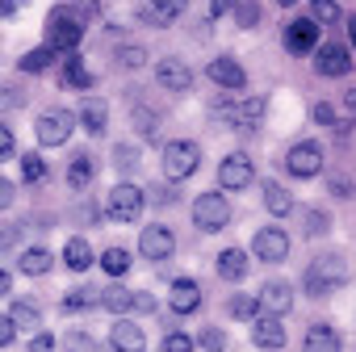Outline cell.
<instances>
[{
  "instance_id": "33",
  "label": "cell",
  "mask_w": 356,
  "mask_h": 352,
  "mask_svg": "<svg viewBox=\"0 0 356 352\" xmlns=\"http://www.w3.org/2000/svg\"><path fill=\"white\" fill-rule=\"evenodd\" d=\"M59 13L84 26V22H92V17H97V0H67V5H59Z\"/></svg>"
},
{
  "instance_id": "27",
  "label": "cell",
  "mask_w": 356,
  "mask_h": 352,
  "mask_svg": "<svg viewBox=\"0 0 356 352\" xmlns=\"http://www.w3.org/2000/svg\"><path fill=\"white\" fill-rule=\"evenodd\" d=\"M264 210H273V214H289V210H293V193L281 189L277 181H268V185H264Z\"/></svg>"
},
{
  "instance_id": "41",
  "label": "cell",
  "mask_w": 356,
  "mask_h": 352,
  "mask_svg": "<svg viewBox=\"0 0 356 352\" xmlns=\"http://www.w3.org/2000/svg\"><path fill=\"white\" fill-rule=\"evenodd\" d=\"M63 344H67V352H97V339L88 331H72V335H63Z\"/></svg>"
},
{
  "instance_id": "5",
  "label": "cell",
  "mask_w": 356,
  "mask_h": 352,
  "mask_svg": "<svg viewBox=\"0 0 356 352\" xmlns=\"http://www.w3.org/2000/svg\"><path fill=\"white\" fill-rule=\"evenodd\" d=\"M72 130H76V113H67V109H51V113H42L38 126H34V134H38L42 147H63V143L72 138Z\"/></svg>"
},
{
  "instance_id": "48",
  "label": "cell",
  "mask_w": 356,
  "mask_h": 352,
  "mask_svg": "<svg viewBox=\"0 0 356 352\" xmlns=\"http://www.w3.org/2000/svg\"><path fill=\"white\" fill-rule=\"evenodd\" d=\"M13 147H17V143H13V130H9V126H0V159H9Z\"/></svg>"
},
{
  "instance_id": "36",
  "label": "cell",
  "mask_w": 356,
  "mask_h": 352,
  "mask_svg": "<svg viewBox=\"0 0 356 352\" xmlns=\"http://www.w3.org/2000/svg\"><path fill=\"white\" fill-rule=\"evenodd\" d=\"M231 13H235L239 30H252V26L260 22V5H256V0H235V5H231Z\"/></svg>"
},
{
  "instance_id": "9",
  "label": "cell",
  "mask_w": 356,
  "mask_h": 352,
  "mask_svg": "<svg viewBox=\"0 0 356 352\" xmlns=\"http://www.w3.org/2000/svg\"><path fill=\"white\" fill-rule=\"evenodd\" d=\"M138 252H143V260H151V264H159V260H168L172 252H176V235L168 231V227H147L143 235H138Z\"/></svg>"
},
{
  "instance_id": "45",
  "label": "cell",
  "mask_w": 356,
  "mask_h": 352,
  "mask_svg": "<svg viewBox=\"0 0 356 352\" xmlns=\"http://www.w3.org/2000/svg\"><path fill=\"white\" fill-rule=\"evenodd\" d=\"M314 122H323V126H335V109H331L327 101H314Z\"/></svg>"
},
{
  "instance_id": "39",
  "label": "cell",
  "mask_w": 356,
  "mask_h": 352,
  "mask_svg": "<svg viewBox=\"0 0 356 352\" xmlns=\"http://www.w3.org/2000/svg\"><path fill=\"white\" fill-rule=\"evenodd\" d=\"M197 344H202L206 352H227V331H222V327H206V331L197 335Z\"/></svg>"
},
{
  "instance_id": "56",
  "label": "cell",
  "mask_w": 356,
  "mask_h": 352,
  "mask_svg": "<svg viewBox=\"0 0 356 352\" xmlns=\"http://www.w3.org/2000/svg\"><path fill=\"white\" fill-rule=\"evenodd\" d=\"M348 38H352V47H356V17H348Z\"/></svg>"
},
{
  "instance_id": "42",
  "label": "cell",
  "mask_w": 356,
  "mask_h": 352,
  "mask_svg": "<svg viewBox=\"0 0 356 352\" xmlns=\"http://www.w3.org/2000/svg\"><path fill=\"white\" fill-rule=\"evenodd\" d=\"M197 344H193V335H185V331H172V335H163V352H193Z\"/></svg>"
},
{
  "instance_id": "12",
  "label": "cell",
  "mask_w": 356,
  "mask_h": 352,
  "mask_svg": "<svg viewBox=\"0 0 356 352\" xmlns=\"http://www.w3.org/2000/svg\"><path fill=\"white\" fill-rule=\"evenodd\" d=\"M314 67L335 80V76H348V72H352V55H348L343 42H323V47L314 51Z\"/></svg>"
},
{
  "instance_id": "40",
  "label": "cell",
  "mask_w": 356,
  "mask_h": 352,
  "mask_svg": "<svg viewBox=\"0 0 356 352\" xmlns=\"http://www.w3.org/2000/svg\"><path fill=\"white\" fill-rule=\"evenodd\" d=\"M302 223H306V235H310V239H314V235H327V227H331V218H327L323 210H306Z\"/></svg>"
},
{
  "instance_id": "24",
  "label": "cell",
  "mask_w": 356,
  "mask_h": 352,
  "mask_svg": "<svg viewBox=\"0 0 356 352\" xmlns=\"http://www.w3.org/2000/svg\"><path fill=\"white\" fill-rule=\"evenodd\" d=\"M59 84H63V88H92V72L84 67V59L72 55V59L63 63V72H59Z\"/></svg>"
},
{
  "instance_id": "14",
  "label": "cell",
  "mask_w": 356,
  "mask_h": 352,
  "mask_svg": "<svg viewBox=\"0 0 356 352\" xmlns=\"http://www.w3.org/2000/svg\"><path fill=\"white\" fill-rule=\"evenodd\" d=\"M285 47H289V55H310V51H318V22H310V17L293 22V26L285 30Z\"/></svg>"
},
{
  "instance_id": "2",
  "label": "cell",
  "mask_w": 356,
  "mask_h": 352,
  "mask_svg": "<svg viewBox=\"0 0 356 352\" xmlns=\"http://www.w3.org/2000/svg\"><path fill=\"white\" fill-rule=\"evenodd\" d=\"M197 163H202V151L189 138L163 147V176H168V181H189V176L197 172Z\"/></svg>"
},
{
  "instance_id": "26",
  "label": "cell",
  "mask_w": 356,
  "mask_h": 352,
  "mask_svg": "<svg viewBox=\"0 0 356 352\" xmlns=\"http://www.w3.org/2000/svg\"><path fill=\"white\" fill-rule=\"evenodd\" d=\"M80 122H84V130H88V134H101V130H105V122H109V109H105V101H84V109H80Z\"/></svg>"
},
{
  "instance_id": "20",
  "label": "cell",
  "mask_w": 356,
  "mask_h": 352,
  "mask_svg": "<svg viewBox=\"0 0 356 352\" xmlns=\"http://www.w3.org/2000/svg\"><path fill=\"white\" fill-rule=\"evenodd\" d=\"M109 344H113V352H143V331H138V323H113V331H109Z\"/></svg>"
},
{
  "instance_id": "32",
  "label": "cell",
  "mask_w": 356,
  "mask_h": 352,
  "mask_svg": "<svg viewBox=\"0 0 356 352\" xmlns=\"http://www.w3.org/2000/svg\"><path fill=\"white\" fill-rule=\"evenodd\" d=\"M310 22H318V26H335V22H343V13H339L335 0H310Z\"/></svg>"
},
{
  "instance_id": "35",
  "label": "cell",
  "mask_w": 356,
  "mask_h": 352,
  "mask_svg": "<svg viewBox=\"0 0 356 352\" xmlns=\"http://www.w3.org/2000/svg\"><path fill=\"white\" fill-rule=\"evenodd\" d=\"M55 63V47H38V51H30V55H22V72H42V67H51Z\"/></svg>"
},
{
  "instance_id": "50",
  "label": "cell",
  "mask_w": 356,
  "mask_h": 352,
  "mask_svg": "<svg viewBox=\"0 0 356 352\" xmlns=\"http://www.w3.org/2000/svg\"><path fill=\"white\" fill-rule=\"evenodd\" d=\"M22 105V93L17 88H0V109H17Z\"/></svg>"
},
{
  "instance_id": "7",
  "label": "cell",
  "mask_w": 356,
  "mask_h": 352,
  "mask_svg": "<svg viewBox=\"0 0 356 352\" xmlns=\"http://www.w3.org/2000/svg\"><path fill=\"white\" fill-rule=\"evenodd\" d=\"M285 168L293 172V176H314V172H323V147L314 143V138H302V143H293L289 147V155H285Z\"/></svg>"
},
{
  "instance_id": "30",
  "label": "cell",
  "mask_w": 356,
  "mask_h": 352,
  "mask_svg": "<svg viewBox=\"0 0 356 352\" xmlns=\"http://www.w3.org/2000/svg\"><path fill=\"white\" fill-rule=\"evenodd\" d=\"M92 302H101V294L88 289V285H80V289H72V294L63 298V310H67V314H76V310H92Z\"/></svg>"
},
{
  "instance_id": "52",
  "label": "cell",
  "mask_w": 356,
  "mask_h": 352,
  "mask_svg": "<svg viewBox=\"0 0 356 352\" xmlns=\"http://www.w3.org/2000/svg\"><path fill=\"white\" fill-rule=\"evenodd\" d=\"M22 5H26V0H0V17H13Z\"/></svg>"
},
{
  "instance_id": "57",
  "label": "cell",
  "mask_w": 356,
  "mask_h": 352,
  "mask_svg": "<svg viewBox=\"0 0 356 352\" xmlns=\"http://www.w3.org/2000/svg\"><path fill=\"white\" fill-rule=\"evenodd\" d=\"M277 5H293V0H277Z\"/></svg>"
},
{
  "instance_id": "51",
  "label": "cell",
  "mask_w": 356,
  "mask_h": 352,
  "mask_svg": "<svg viewBox=\"0 0 356 352\" xmlns=\"http://www.w3.org/2000/svg\"><path fill=\"white\" fill-rule=\"evenodd\" d=\"M9 206H13V185L0 176V210H9Z\"/></svg>"
},
{
  "instance_id": "54",
  "label": "cell",
  "mask_w": 356,
  "mask_h": 352,
  "mask_svg": "<svg viewBox=\"0 0 356 352\" xmlns=\"http://www.w3.org/2000/svg\"><path fill=\"white\" fill-rule=\"evenodd\" d=\"M13 289V273H5V269H0V298H5Z\"/></svg>"
},
{
  "instance_id": "29",
  "label": "cell",
  "mask_w": 356,
  "mask_h": 352,
  "mask_svg": "<svg viewBox=\"0 0 356 352\" xmlns=\"http://www.w3.org/2000/svg\"><path fill=\"white\" fill-rule=\"evenodd\" d=\"M130 298H134V294H130L126 285H109V289H101V306H105L109 314H126V310H130Z\"/></svg>"
},
{
  "instance_id": "22",
  "label": "cell",
  "mask_w": 356,
  "mask_h": 352,
  "mask_svg": "<svg viewBox=\"0 0 356 352\" xmlns=\"http://www.w3.org/2000/svg\"><path fill=\"white\" fill-rule=\"evenodd\" d=\"M51 264H55V256H51L47 248H26L22 260H17V269H22L26 277H42V273H51Z\"/></svg>"
},
{
  "instance_id": "16",
  "label": "cell",
  "mask_w": 356,
  "mask_h": 352,
  "mask_svg": "<svg viewBox=\"0 0 356 352\" xmlns=\"http://www.w3.org/2000/svg\"><path fill=\"white\" fill-rule=\"evenodd\" d=\"M206 72H210V80H214V84H222V88H243V84H248L243 63H239V59H231V55H218Z\"/></svg>"
},
{
  "instance_id": "53",
  "label": "cell",
  "mask_w": 356,
  "mask_h": 352,
  "mask_svg": "<svg viewBox=\"0 0 356 352\" xmlns=\"http://www.w3.org/2000/svg\"><path fill=\"white\" fill-rule=\"evenodd\" d=\"M231 5H235V0H210V13L222 17V13H231Z\"/></svg>"
},
{
  "instance_id": "25",
  "label": "cell",
  "mask_w": 356,
  "mask_h": 352,
  "mask_svg": "<svg viewBox=\"0 0 356 352\" xmlns=\"http://www.w3.org/2000/svg\"><path fill=\"white\" fill-rule=\"evenodd\" d=\"M63 260H67V269H72V273H84V269L92 264V248H88V239H67Z\"/></svg>"
},
{
  "instance_id": "23",
  "label": "cell",
  "mask_w": 356,
  "mask_h": 352,
  "mask_svg": "<svg viewBox=\"0 0 356 352\" xmlns=\"http://www.w3.org/2000/svg\"><path fill=\"white\" fill-rule=\"evenodd\" d=\"M218 277H227V281L248 277V252H243V248H227V252L218 256Z\"/></svg>"
},
{
  "instance_id": "38",
  "label": "cell",
  "mask_w": 356,
  "mask_h": 352,
  "mask_svg": "<svg viewBox=\"0 0 356 352\" xmlns=\"http://www.w3.org/2000/svg\"><path fill=\"white\" fill-rule=\"evenodd\" d=\"M22 176H26L30 185H38L42 176H47V163H42V155H34V151H30V155H22Z\"/></svg>"
},
{
  "instance_id": "3",
  "label": "cell",
  "mask_w": 356,
  "mask_h": 352,
  "mask_svg": "<svg viewBox=\"0 0 356 352\" xmlns=\"http://www.w3.org/2000/svg\"><path fill=\"white\" fill-rule=\"evenodd\" d=\"M143 189L138 185H113L109 189V198H105V214L113 218V223H134L138 214H143Z\"/></svg>"
},
{
  "instance_id": "17",
  "label": "cell",
  "mask_w": 356,
  "mask_h": 352,
  "mask_svg": "<svg viewBox=\"0 0 356 352\" xmlns=\"http://www.w3.org/2000/svg\"><path fill=\"white\" fill-rule=\"evenodd\" d=\"M185 5H189V0H147V5L138 9V17L151 22V26H172L176 17L185 13Z\"/></svg>"
},
{
  "instance_id": "19",
  "label": "cell",
  "mask_w": 356,
  "mask_h": 352,
  "mask_svg": "<svg viewBox=\"0 0 356 352\" xmlns=\"http://www.w3.org/2000/svg\"><path fill=\"white\" fill-rule=\"evenodd\" d=\"M176 314H193L202 306V289L197 281H172V302H168Z\"/></svg>"
},
{
  "instance_id": "44",
  "label": "cell",
  "mask_w": 356,
  "mask_h": 352,
  "mask_svg": "<svg viewBox=\"0 0 356 352\" xmlns=\"http://www.w3.org/2000/svg\"><path fill=\"white\" fill-rule=\"evenodd\" d=\"M17 339V327H13V319L9 314H0V348H9Z\"/></svg>"
},
{
  "instance_id": "15",
  "label": "cell",
  "mask_w": 356,
  "mask_h": 352,
  "mask_svg": "<svg viewBox=\"0 0 356 352\" xmlns=\"http://www.w3.org/2000/svg\"><path fill=\"white\" fill-rule=\"evenodd\" d=\"M256 302H260L264 314H285V310H293V285L289 281H268Z\"/></svg>"
},
{
  "instance_id": "6",
  "label": "cell",
  "mask_w": 356,
  "mask_h": 352,
  "mask_svg": "<svg viewBox=\"0 0 356 352\" xmlns=\"http://www.w3.org/2000/svg\"><path fill=\"white\" fill-rule=\"evenodd\" d=\"M252 176H256V168H252V159H248L243 151H231V155L218 163V185H222L227 193L248 189V185H252Z\"/></svg>"
},
{
  "instance_id": "46",
  "label": "cell",
  "mask_w": 356,
  "mask_h": 352,
  "mask_svg": "<svg viewBox=\"0 0 356 352\" xmlns=\"http://www.w3.org/2000/svg\"><path fill=\"white\" fill-rule=\"evenodd\" d=\"M130 310L151 314V310H155V298H151V294H134V298H130Z\"/></svg>"
},
{
  "instance_id": "34",
  "label": "cell",
  "mask_w": 356,
  "mask_h": 352,
  "mask_svg": "<svg viewBox=\"0 0 356 352\" xmlns=\"http://www.w3.org/2000/svg\"><path fill=\"white\" fill-rule=\"evenodd\" d=\"M101 269H105L109 277H122V273H130V252H126V248H109V252L101 256Z\"/></svg>"
},
{
  "instance_id": "43",
  "label": "cell",
  "mask_w": 356,
  "mask_h": 352,
  "mask_svg": "<svg viewBox=\"0 0 356 352\" xmlns=\"http://www.w3.org/2000/svg\"><path fill=\"white\" fill-rule=\"evenodd\" d=\"M118 63H122V67H143V63H147V51H143V47H122V51H118Z\"/></svg>"
},
{
  "instance_id": "18",
  "label": "cell",
  "mask_w": 356,
  "mask_h": 352,
  "mask_svg": "<svg viewBox=\"0 0 356 352\" xmlns=\"http://www.w3.org/2000/svg\"><path fill=\"white\" fill-rule=\"evenodd\" d=\"M264 113H268V101L264 97H248V101H239V109H235V130L239 134H252V130H260V122H264Z\"/></svg>"
},
{
  "instance_id": "1",
  "label": "cell",
  "mask_w": 356,
  "mask_h": 352,
  "mask_svg": "<svg viewBox=\"0 0 356 352\" xmlns=\"http://www.w3.org/2000/svg\"><path fill=\"white\" fill-rule=\"evenodd\" d=\"M306 294L310 298H327V294H335V289H343L348 285V260L339 256V252H323V256H314L310 260V269H306Z\"/></svg>"
},
{
  "instance_id": "31",
  "label": "cell",
  "mask_w": 356,
  "mask_h": 352,
  "mask_svg": "<svg viewBox=\"0 0 356 352\" xmlns=\"http://www.w3.org/2000/svg\"><path fill=\"white\" fill-rule=\"evenodd\" d=\"M9 319H13V327H38V302L17 298V302H13V310H9Z\"/></svg>"
},
{
  "instance_id": "37",
  "label": "cell",
  "mask_w": 356,
  "mask_h": 352,
  "mask_svg": "<svg viewBox=\"0 0 356 352\" xmlns=\"http://www.w3.org/2000/svg\"><path fill=\"white\" fill-rule=\"evenodd\" d=\"M227 310H231V319H256V314H260V302L248 298V294H235V298L227 302Z\"/></svg>"
},
{
  "instance_id": "47",
  "label": "cell",
  "mask_w": 356,
  "mask_h": 352,
  "mask_svg": "<svg viewBox=\"0 0 356 352\" xmlns=\"http://www.w3.org/2000/svg\"><path fill=\"white\" fill-rule=\"evenodd\" d=\"M30 352H55V335H47V331H38V335L30 339Z\"/></svg>"
},
{
  "instance_id": "49",
  "label": "cell",
  "mask_w": 356,
  "mask_h": 352,
  "mask_svg": "<svg viewBox=\"0 0 356 352\" xmlns=\"http://www.w3.org/2000/svg\"><path fill=\"white\" fill-rule=\"evenodd\" d=\"M113 159H118L122 168H134V163H138V151H134V147H118V151H113Z\"/></svg>"
},
{
  "instance_id": "8",
  "label": "cell",
  "mask_w": 356,
  "mask_h": 352,
  "mask_svg": "<svg viewBox=\"0 0 356 352\" xmlns=\"http://www.w3.org/2000/svg\"><path fill=\"white\" fill-rule=\"evenodd\" d=\"M80 38H84V26L72 22V17H63V13L55 9L51 22H47V47H55V51H76Z\"/></svg>"
},
{
  "instance_id": "21",
  "label": "cell",
  "mask_w": 356,
  "mask_h": 352,
  "mask_svg": "<svg viewBox=\"0 0 356 352\" xmlns=\"http://www.w3.org/2000/svg\"><path fill=\"white\" fill-rule=\"evenodd\" d=\"M302 352H339V335H335V327L314 323V327L306 331V348H302Z\"/></svg>"
},
{
  "instance_id": "55",
  "label": "cell",
  "mask_w": 356,
  "mask_h": 352,
  "mask_svg": "<svg viewBox=\"0 0 356 352\" xmlns=\"http://www.w3.org/2000/svg\"><path fill=\"white\" fill-rule=\"evenodd\" d=\"M343 105H348V113H356V88H348V97H343Z\"/></svg>"
},
{
  "instance_id": "4",
  "label": "cell",
  "mask_w": 356,
  "mask_h": 352,
  "mask_svg": "<svg viewBox=\"0 0 356 352\" xmlns=\"http://www.w3.org/2000/svg\"><path fill=\"white\" fill-rule=\"evenodd\" d=\"M193 223H197L202 231H222V227L231 223V202H227V193H202V198L193 202Z\"/></svg>"
},
{
  "instance_id": "28",
  "label": "cell",
  "mask_w": 356,
  "mask_h": 352,
  "mask_svg": "<svg viewBox=\"0 0 356 352\" xmlns=\"http://www.w3.org/2000/svg\"><path fill=\"white\" fill-rule=\"evenodd\" d=\"M67 185H72V189H88V185H92V159H88V155H76V159L67 163Z\"/></svg>"
},
{
  "instance_id": "11",
  "label": "cell",
  "mask_w": 356,
  "mask_h": 352,
  "mask_svg": "<svg viewBox=\"0 0 356 352\" xmlns=\"http://www.w3.org/2000/svg\"><path fill=\"white\" fill-rule=\"evenodd\" d=\"M252 252H256L264 264H281V260L289 256V235H285L281 227H264V231H256Z\"/></svg>"
},
{
  "instance_id": "13",
  "label": "cell",
  "mask_w": 356,
  "mask_h": 352,
  "mask_svg": "<svg viewBox=\"0 0 356 352\" xmlns=\"http://www.w3.org/2000/svg\"><path fill=\"white\" fill-rule=\"evenodd\" d=\"M252 344L264 348V352H281L285 348V323H281V314H256Z\"/></svg>"
},
{
  "instance_id": "10",
  "label": "cell",
  "mask_w": 356,
  "mask_h": 352,
  "mask_svg": "<svg viewBox=\"0 0 356 352\" xmlns=\"http://www.w3.org/2000/svg\"><path fill=\"white\" fill-rule=\"evenodd\" d=\"M155 84L168 88V93H189L193 88V72L185 59H159L155 63Z\"/></svg>"
}]
</instances>
